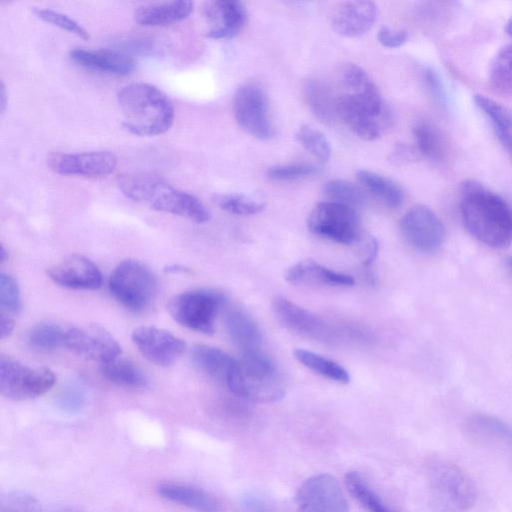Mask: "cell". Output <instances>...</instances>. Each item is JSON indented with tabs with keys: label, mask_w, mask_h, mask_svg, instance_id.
Instances as JSON below:
<instances>
[{
	"label": "cell",
	"mask_w": 512,
	"mask_h": 512,
	"mask_svg": "<svg viewBox=\"0 0 512 512\" xmlns=\"http://www.w3.org/2000/svg\"><path fill=\"white\" fill-rule=\"evenodd\" d=\"M460 210L466 229L478 241L495 249L511 244L512 210L498 194L477 181H465Z\"/></svg>",
	"instance_id": "obj_1"
},
{
	"label": "cell",
	"mask_w": 512,
	"mask_h": 512,
	"mask_svg": "<svg viewBox=\"0 0 512 512\" xmlns=\"http://www.w3.org/2000/svg\"><path fill=\"white\" fill-rule=\"evenodd\" d=\"M120 191L129 199L157 211L188 218L196 223H205L210 213L194 195L173 187L162 176L137 172L118 177Z\"/></svg>",
	"instance_id": "obj_2"
},
{
	"label": "cell",
	"mask_w": 512,
	"mask_h": 512,
	"mask_svg": "<svg viewBox=\"0 0 512 512\" xmlns=\"http://www.w3.org/2000/svg\"><path fill=\"white\" fill-rule=\"evenodd\" d=\"M123 115V127L138 136H155L170 129L174 107L167 95L156 86L137 82L124 86L117 94Z\"/></svg>",
	"instance_id": "obj_3"
},
{
	"label": "cell",
	"mask_w": 512,
	"mask_h": 512,
	"mask_svg": "<svg viewBox=\"0 0 512 512\" xmlns=\"http://www.w3.org/2000/svg\"><path fill=\"white\" fill-rule=\"evenodd\" d=\"M226 386L235 395L257 403L277 402L285 395L275 364L261 350L242 352Z\"/></svg>",
	"instance_id": "obj_4"
},
{
	"label": "cell",
	"mask_w": 512,
	"mask_h": 512,
	"mask_svg": "<svg viewBox=\"0 0 512 512\" xmlns=\"http://www.w3.org/2000/svg\"><path fill=\"white\" fill-rule=\"evenodd\" d=\"M109 291L115 300L133 312L145 310L157 293V279L144 263L127 259L113 270Z\"/></svg>",
	"instance_id": "obj_5"
},
{
	"label": "cell",
	"mask_w": 512,
	"mask_h": 512,
	"mask_svg": "<svg viewBox=\"0 0 512 512\" xmlns=\"http://www.w3.org/2000/svg\"><path fill=\"white\" fill-rule=\"evenodd\" d=\"M429 482L431 502L441 512H463L476 501L474 483L454 464L437 463L430 472Z\"/></svg>",
	"instance_id": "obj_6"
},
{
	"label": "cell",
	"mask_w": 512,
	"mask_h": 512,
	"mask_svg": "<svg viewBox=\"0 0 512 512\" xmlns=\"http://www.w3.org/2000/svg\"><path fill=\"white\" fill-rule=\"evenodd\" d=\"M224 301L217 291L191 290L172 297L168 311L180 325L208 335L214 332L215 319Z\"/></svg>",
	"instance_id": "obj_7"
},
{
	"label": "cell",
	"mask_w": 512,
	"mask_h": 512,
	"mask_svg": "<svg viewBox=\"0 0 512 512\" xmlns=\"http://www.w3.org/2000/svg\"><path fill=\"white\" fill-rule=\"evenodd\" d=\"M54 373L45 367H33L2 355L0 357V392L14 401L34 399L55 384Z\"/></svg>",
	"instance_id": "obj_8"
},
{
	"label": "cell",
	"mask_w": 512,
	"mask_h": 512,
	"mask_svg": "<svg viewBox=\"0 0 512 512\" xmlns=\"http://www.w3.org/2000/svg\"><path fill=\"white\" fill-rule=\"evenodd\" d=\"M307 226L314 234L342 244H354L362 235L355 209L332 201L316 204L307 218Z\"/></svg>",
	"instance_id": "obj_9"
},
{
	"label": "cell",
	"mask_w": 512,
	"mask_h": 512,
	"mask_svg": "<svg viewBox=\"0 0 512 512\" xmlns=\"http://www.w3.org/2000/svg\"><path fill=\"white\" fill-rule=\"evenodd\" d=\"M233 112L238 125L248 134L262 140L274 136L269 102L258 85L247 83L237 89L233 98Z\"/></svg>",
	"instance_id": "obj_10"
},
{
	"label": "cell",
	"mask_w": 512,
	"mask_h": 512,
	"mask_svg": "<svg viewBox=\"0 0 512 512\" xmlns=\"http://www.w3.org/2000/svg\"><path fill=\"white\" fill-rule=\"evenodd\" d=\"M295 503L297 512H349L339 482L326 473L306 479L297 490Z\"/></svg>",
	"instance_id": "obj_11"
},
{
	"label": "cell",
	"mask_w": 512,
	"mask_h": 512,
	"mask_svg": "<svg viewBox=\"0 0 512 512\" xmlns=\"http://www.w3.org/2000/svg\"><path fill=\"white\" fill-rule=\"evenodd\" d=\"M86 359L106 363L121 355V346L114 336L98 324H87L66 329L65 345Z\"/></svg>",
	"instance_id": "obj_12"
},
{
	"label": "cell",
	"mask_w": 512,
	"mask_h": 512,
	"mask_svg": "<svg viewBox=\"0 0 512 512\" xmlns=\"http://www.w3.org/2000/svg\"><path fill=\"white\" fill-rule=\"evenodd\" d=\"M400 231L408 244L417 250L431 252L441 246L445 229L437 215L427 206H412L401 218Z\"/></svg>",
	"instance_id": "obj_13"
},
{
	"label": "cell",
	"mask_w": 512,
	"mask_h": 512,
	"mask_svg": "<svg viewBox=\"0 0 512 512\" xmlns=\"http://www.w3.org/2000/svg\"><path fill=\"white\" fill-rule=\"evenodd\" d=\"M47 163L51 170L61 175L103 177L115 170L117 158L112 152L104 150L52 153Z\"/></svg>",
	"instance_id": "obj_14"
},
{
	"label": "cell",
	"mask_w": 512,
	"mask_h": 512,
	"mask_svg": "<svg viewBox=\"0 0 512 512\" xmlns=\"http://www.w3.org/2000/svg\"><path fill=\"white\" fill-rule=\"evenodd\" d=\"M131 339L146 359L159 366L172 365L186 348L181 338L153 326L136 328Z\"/></svg>",
	"instance_id": "obj_15"
},
{
	"label": "cell",
	"mask_w": 512,
	"mask_h": 512,
	"mask_svg": "<svg viewBox=\"0 0 512 512\" xmlns=\"http://www.w3.org/2000/svg\"><path fill=\"white\" fill-rule=\"evenodd\" d=\"M56 284L76 290H95L102 285V273L95 263L85 256L73 254L47 270Z\"/></svg>",
	"instance_id": "obj_16"
},
{
	"label": "cell",
	"mask_w": 512,
	"mask_h": 512,
	"mask_svg": "<svg viewBox=\"0 0 512 512\" xmlns=\"http://www.w3.org/2000/svg\"><path fill=\"white\" fill-rule=\"evenodd\" d=\"M204 17L208 25L206 36L224 39L235 36L243 28L247 14L240 1L215 0L206 3Z\"/></svg>",
	"instance_id": "obj_17"
},
{
	"label": "cell",
	"mask_w": 512,
	"mask_h": 512,
	"mask_svg": "<svg viewBox=\"0 0 512 512\" xmlns=\"http://www.w3.org/2000/svg\"><path fill=\"white\" fill-rule=\"evenodd\" d=\"M377 19L372 1L354 0L339 3L331 16L334 30L342 36L357 37L366 33Z\"/></svg>",
	"instance_id": "obj_18"
},
{
	"label": "cell",
	"mask_w": 512,
	"mask_h": 512,
	"mask_svg": "<svg viewBox=\"0 0 512 512\" xmlns=\"http://www.w3.org/2000/svg\"><path fill=\"white\" fill-rule=\"evenodd\" d=\"M336 115L354 134L364 140L372 141L381 135L379 117L351 94L345 93L336 98Z\"/></svg>",
	"instance_id": "obj_19"
},
{
	"label": "cell",
	"mask_w": 512,
	"mask_h": 512,
	"mask_svg": "<svg viewBox=\"0 0 512 512\" xmlns=\"http://www.w3.org/2000/svg\"><path fill=\"white\" fill-rule=\"evenodd\" d=\"M69 58L81 67L112 75L126 76L135 69L133 58L116 50L75 48Z\"/></svg>",
	"instance_id": "obj_20"
},
{
	"label": "cell",
	"mask_w": 512,
	"mask_h": 512,
	"mask_svg": "<svg viewBox=\"0 0 512 512\" xmlns=\"http://www.w3.org/2000/svg\"><path fill=\"white\" fill-rule=\"evenodd\" d=\"M272 306L278 320L290 331L306 337L324 336L326 331L322 320L286 297L275 296Z\"/></svg>",
	"instance_id": "obj_21"
},
{
	"label": "cell",
	"mask_w": 512,
	"mask_h": 512,
	"mask_svg": "<svg viewBox=\"0 0 512 512\" xmlns=\"http://www.w3.org/2000/svg\"><path fill=\"white\" fill-rule=\"evenodd\" d=\"M157 491L167 501L196 512H223L222 504L216 497L190 484L165 482L157 487Z\"/></svg>",
	"instance_id": "obj_22"
},
{
	"label": "cell",
	"mask_w": 512,
	"mask_h": 512,
	"mask_svg": "<svg viewBox=\"0 0 512 512\" xmlns=\"http://www.w3.org/2000/svg\"><path fill=\"white\" fill-rule=\"evenodd\" d=\"M285 279L292 284H321L327 286H352L354 279L347 274L328 269L312 259L301 260L285 273Z\"/></svg>",
	"instance_id": "obj_23"
},
{
	"label": "cell",
	"mask_w": 512,
	"mask_h": 512,
	"mask_svg": "<svg viewBox=\"0 0 512 512\" xmlns=\"http://www.w3.org/2000/svg\"><path fill=\"white\" fill-rule=\"evenodd\" d=\"M195 365L209 377L227 385L235 371L238 359L209 345L198 344L192 350Z\"/></svg>",
	"instance_id": "obj_24"
},
{
	"label": "cell",
	"mask_w": 512,
	"mask_h": 512,
	"mask_svg": "<svg viewBox=\"0 0 512 512\" xmlns=\"http://www.w3.org/2000/svg\"><path fill=\"white\" fill-rule=\"evenodd\" d=\"M192 1H168L139 7L134 14L135 21L142 26H165L186 19L193 11Z\"/></svg>",
	"instance_id": "obj_25"
},
{
	"label": "cell",
	"mask_w": 512,
	"mask_h": 512,
	"mask_svg": "<svg viewBox=\"0 0 512 512\" xmlns=\"http://www.w3.org/2000/svg\"><path fill=\"white\" fill-rule=\"evenodd\" d=\"M474 102L489 119L499 142L512 160V109L482 94H476Z\"/></svg>",
	"instance_id": "obj_26"
},
{
	"label": "cell",
	"mask_w": 512,
	"mask_h": 512,
	"mask_svg": "<svg viewBox=\"0 0 512 512\" xmlns=\"http://www.w3.org/2000/svg\"><path fill=\"white\" fill-rule=\"evenodd\" d=\"M227 332L242 352L260 350L261 332L256 323L245 312L232 309L225 317Z\"/></svg>",
	"instance_id": "obj_27"
},
{
	"label": "cell",
	"mask_w": 512,
	"mask_h": 512,
	"mask_svg": "<svg viewBox=\"0 0 512 512\" xmlns=\"http://www.w3.org/2000/svg\"><path fill=\"white\" fill-rule=\"evenodd\" d=\"M305 101L322 123L330 124L336 115V99L329 88L319 80L309 79L303 86Z\"/></svg>",
	"instance_id": "obj_28"
},
{
	"label": "cell",
	"mask_w": 512,
	"mask_h": 512,
	"mask_svg": "<svg viewBox=\"0 0 512 512\" xmlns=\"http://www.w3.org/2000/svg\"><path fill=\"white\" fill-rule=\"evenodd\" d=\"M100 371L107 380L118 386L139 388L147 383L143 371L132 361L122 358L121 355L100 364Z\"/></svg>",
	"instance_id": "obj_29"
},
{
	"label": "cell",
	"mask_w": 512,
	"mask_h": 512,
	"mask_svg": "<svg viewBox=\"0 0 512 512\" xmlns=\"http://www.w3.org/2000/svg\"><path fill=\"white\" fill-rule=\"evenodd\" d=\"M357 179L387 206L396 208L403 203L404 191L393 180L365 169L357 172Z\"/></svg>",
	"instance_id": "obj_30"
},
{
	"label": "cell",
	"mask_w": 512,
	"mask_h": 512,
	"mask_svg": "<svg viewBox=\"0 0 512 512\" xmlns=\"http://www.w3.org/2000/svg\"><path fill=\"white\" fill-rule=\"evenodd\" d=\"M344 481L351 496L365 512H396L372 489L359 472H347Z\"/></svg>",
	"instance_id": "obj_31"
},
{
	"label": "cell",
	"mask_w": 512,
	"mask_h": 512,
	"mask_svg": "<svg viewBox=\"0 0 512 512\" xmlns=\"http://www.w3.org/2000/svg\"><path fill=\"white\" fill-rule=\"evenodd\" d=\"M294 357L302 365L323 377L341 384L350 382L351 378L348 371L331 359L301 348L294 350Z\"/></svg>",
	"instance_id": "obj_32"
},
{
	"label": "cell",
	"mask_w": 512,
	"mask_h": 512,
	"mask_svg": "<svg viewBox=\"0 0 512 512\" xmlns=\"http://www.w3.org/2000/svg\"><path fill=\"white\" fill-rule=\"evenodd\" d=\"M66 330L52 322H42L31 328L28 345L36 351L49 352L65 345Z\"/></svg>",
	"instance_id": "obj_33"
},
{
	"label": "cell",
	"mask_w": 512,
	"mask_h": 512,
	"mask_svg": "<svg viewBox=\"0 0 512 512\" xmlns=\"http://www.w3.org/2000/svg\"><path fill=\"white\" fill-rule=\"evenodd\" d=\"M489 81L497 91L512 95V44L502 47L494 56Z\"/></svg>",
	"instance_id": "obj_34"
},
{
	"label": "cell",
	"mask_w": 512,
	"mask_h": 512,
	"mask_svg": "<svg viewBox=\"0 0 512 512\" xmlns=\"http://www.w3.org/2000/svg\"><path fill=\"white\" fill-rule=\"evenodd\" d=\"M417 151L422 155L439 160L445 153V144L439 131L429 123L421 122L413 128Z\"/></svg>",
	"instance_id": "obj_35"
},
{
	"label": "cell",
	"mask_w": 512,
	"mask_h": 512,
	"mask_svg": "<svg viewBox=\"0 0 512 512\" xmlns=\"http://www.w3.org/2000/svg\"><path fill=\"white\" fill-rule=\"evenodd\" d=\"M323 192L329 198V201L340 203L354 209L364 205L366 201V195L360 187L341 179L326 182L323 187Z\"/></svg>",
	"instance_id": "obj_36"
},
{
	"label": "cell",
	"mask_w": 512,
	"mask_h": 512,
	"mask_svg": "<svg viewBox=\"0 0 512 512\" xmlns=\"http://www.w3.org/2000/svg\"><path fill=\"white\" fill-rule=\"evenodd\" d=\"M213 202L220 209L241 216L258 214L265 209V203L237 193L216 194Z\"/></svg>",
	"instance_id": "obj_37"
},
{
	"label": "cell",
	"mask_w": 512,
	"mask_h": 512,
	"mask_svg": "<svg viewBox=\"0 0 512 512\" xmlns=\"http://www.w3.org/2000/svg\"><path fill=\"white\" fill-rule=\"evenodd\" d=\"M296 140L314 157L326 162L331 156V146L326 136L319 130L302 125L295 134Z\"/></svg>",
	"instance_id": "obj_38"
},
{
	"label": "cell",
	"mask_w": 512,
	"mask_h": 512,
	"mask_svg": "<svg viewBox=\"0 0 512 512\" xmlns=\"http://www.w3.org/2000/svg\"><path fill=\"white\" fill-rule=\"evenodd\" d=\"M470 430L484 439L509 441L512 439V430L502 421L486 416L477 415L469 421Z\"/></svg>",
	"instance_id": "obj_39"
},
{
	"label": "cell",
	"mask_w": 512,
	"mask_h": 512,
	"mask_svg": "<svg viewBox=\"0 0 512 512\" xmlns=\"http://www.w3.org/2000/svg\"><path fill=\"white\" fill-rule=\"evenodd\" d=\"M0 307L1 311L16 314L21 309V295L17 281L13 276L0 274Z\"/></svg>",
	"instance_id": "obj_40"
},
{
	"label": "cell",
	"mask_w": 512,
	"mask_h": 512,
	"mask_svg": "<svg viewBox=\"0 0 512 512\" xmlns=\"http://www.w3.org/2000/svg\"><path fill=\"white\" fill-rule=\"evenodd\" d=\"M33 12L39 19L44 22L50 23L63 30L73 33L82 39L89 38V33L87 30L77 21L65 14L45 8H34Z\"/></svg>",
	"instance_id": "obj_41"
},
{
	"label": "cell",
	"mask_w": 512,
	"mask_h": 512,
	"mask_svg": "<svg viewBox=\"0 0 512 512\" xmlns=\"http://www.w3.org/2000/svg\"><path fill=\"white\" fill-rule=\"evenodd\" d=\"M0 512H43V510L40 503L32 495L14 491L2 497Z\"/></svg>",
	"instance_id": "obj_42"
},
{
	"label": "cell",
	"mask_w": 512,
	"mask_h": 512,
	"mask_svg": "<svg viewBox=\"0 0 512 512\" xmlns=\"http://www.w3.org/2000/svg\"><path fill=\"white\" fill-rule=\"evenodd\" d=\"M316 170L314 165L308 163L276 165L267 170V177L273 181H293L308 177Z\"/></svg>",
	"instance_id": "obj_43"
},
{
	"label": "cell",
	"mask_w": 512,
	"mask_h": 512,
	"mask_svg": "<svg viewBox=\"0 0 512 512\" xmlns=\"http://www.w3.org/2000/svg\"><path fill=\"white\" fill-rule=\"evenodd\" d=\"M86 402V394L83 387L77 383L66 386L56 399V404L66 413H77L82 410Z\"/></svg>",
	"instance_id": "obj_44"
},
{
	"label": "cell",
	"mask_w": 512,
	"mask_h": 512,
	"mask_svg": "<svg viewBox=\"0 0 512 512\" xmlns=\"http://www.w3.org/2000/svg\"><path fill=\"white\" fill-rule=\"evenodd\" d=\"M354 245L363 265L366 267L370 266L378 253L377 240L371 235L362 234Z\"/></svg>",
	"instance_id": "obj_45"
},
{
	"label": "cell",
	"mask_w": 512,
	"mask_h": 512,
	"mask_svg": "<svg viewBox=\"0 0 512 512\" xmlns=\"http://www.w3.org/2000/svg\"><path fill=\"white\" fill-rule=\"evenodd\" d=\"M379 43L387 48H397L405 44L408 34L404 30H395L387 26L381 27L377 32Z\"/></svg>",
	"instance_id": "obj_46"
},
{
	"label": "cell",
	"mask_w": 512,
	"mask_h": 512,
	"mask_svg": "<svg viewBox=\"0 0 512 512\" xmlns=\"http://www.w3.org/2000/svg\"><path fill=\"white\" fill-rule=\"evenodd\" d=\"M424 78L426 81V84L431 92V94L434 96V98L440 102L443 103L445 100V93L442 86V83L440 81L439 76L437 73L432 69H426L424 72Z\"/></svg>",
	"instance_id": "obj_47"
},
{
	"label": "cell",
	"mask_w": 512,
	"mask_h": 512,
	"mask_svg": "<svg viewBox=\"0 0 512 512\" xmlns=\"http://www.w3.org/2000/svg\"><path fill=\"white\" fill-rule=\"evenodd\" d=\"M415 157V151L407 145L398 144L392 150L389 159L394 164H403Z\"/></svg>",
	"instance_id": "obj_48"
},
{
	"label": "cell",
	"mask_w": 512,
	"mask_h": 512,
	"mask_svg": "<svg viewBox=\"0 0 512 512\" xmlns=\"http://www.w3.org/2000/svg\"><path fill=\"white\" fill-rule=\"evenodd\" d=\"M15 327L14 319L10 316V314L2 312L0 314V329H1V338L5 339L11 335Z\"/></svg>",
	"instance_id": "obj_49"
},
{
	"label": "cell",
	"mask_w": 512,
	"mask_h": 512,
	"mask_svg": "<svg viewBox=\"0 0 512 512\" xmlns=\"http://www.w3.org/2000/svg\"><path fill=\"white\" fill-rule=\"evenodd\" d=\"M242 506L244 512H270L266 505L258 500H247Z\"/></svg>",
	"instance_id": "obj_50"
},
{
	"label": "cell",
	"mask_w": 512,
	"mask_h": 512,
	"mask_svg": "<svg viewBox=\"0 0 512 512\" xmlns=\"http://www.w3.org/2000/svg\"><path fill=\"white\" fill-rule=\"evenodd\" d=\"M7 105V92L6 87L3 82H1V91H0V110L3 113L6 109Z\"/></svg>",
	"instance_id": "obj_51"
},
{
	"label": "cell",
	"mask_w": 512,
	"mask_h": 512,
	"mask_svg": "<svg viewBox=\"0 0 512 512\" xmlns=\"http://www.w3.org/2000/svg\"><path fill=\"white\" fill-rule=\"evenodd\" d=\"M188 268L180 265H171L168 266L165 271L169 273H180V272H186Z\"/></svg>",
	"instance_id": "obj_52"
},
{
	"label": "cell",
	"mask_w": 512,
	"mask_h": 512,
	"mask_svg": "<svg viewBox=\"0 0 512 512\" xmlns=\"http://www.w3.org/2000/svg\"><path fill=\"white\" fill-rule=\"evenodd\" d=\"M8 259V253L4 246L2 245L0 248V262L4 263Z\"/></svg>",
	"instance_id": "obj_53"
},
{
	"label": "cell",
	"mask_w": 512,
	"mask_h": 512,
	"mask_svg": "<svg viewBox=\"0 0 512 512\" xmlns=\"http://www.w3.org/2000/svg\"><path fill=\"white\" fill-rule=\"evenodd\" d=\"M505 31L512 38V15L510 16L506 23Z\"/></svg>",
	"instance_id": "obj_54"
},
{
	"label": "cell",
	"mask_w": 512,
	"mask_h": 512,
	"mask_svg": "<svg viewBox=\"0 0 512 512\" xmlns=\"http://www.w3.org/2000/svg\"><path fill=\"white\" fill-rule=\"evenodd\" d=\"M52 512H79L73 508H68V507H64V508H59V509H56Z\"/></svg>",
	"instance_id": "obj_55"
},
{
	"label": "cell",
	"mask_w": 512,
	"mask_h": 512,
	"mask_svg": "<svg viewBox=\"0 0 512 512\" xmlns=\"http://www.w3.org/2000/svg\"><path fill=\"white\" fill-rule=\"evenodd\" d=\"M508 266L512 269V256H510L507 260Z\"/></svg>",
	"instance_id": "obj_56"
}]
</instances>
